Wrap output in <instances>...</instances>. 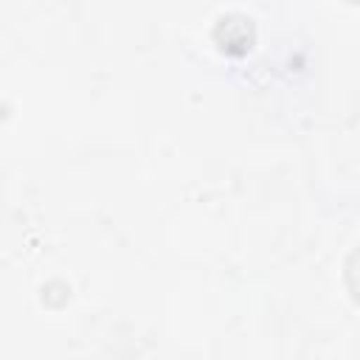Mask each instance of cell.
Returning a JSON list of instances; mask_svg holds the SVG:
<instances>
[{
    "label": "cell",
    "mask_w": 360,
    "mask_h": 360,
    "mask_svg": "<svg viewBox=\"0 0 360 360\" xmlns=\"http://www.w3.org/2000/svg\"><path fill=\"white\" fill-rule=\"evenodd\" d=\"M349 284H352V290H354V295L360 298V250L352 256V262H349Z\"/></svg>",
    "instance_id": "obj_1"
},
{
    "label": "cell",
    "mask_w": 360,
    "mask_h": 360,
    "mask_svg": "<svg viewBox=\"0 0 360 360\" xmlns=\"http://www.w3.org/2000/svg\"><path fill=\"white\" fill-rule=\"evenodd\" d=\"M352 3H360V0H352Z\"/></svg>",
    "instance_id": "obj_2"
}]
</instances>
